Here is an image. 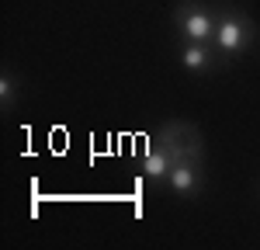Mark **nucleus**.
Masks as SVG:
<instances>
[{"instance_id":"obj_5","label":"nucleus","mask_w":260,"mask_h":250,"mask_svg":"<svg viewBox=\"0 0 260 250\" xmlns=\"http://www.w3.org/2000/svg\"><path fill=\"white\" fill-rule=\"evenodd\" d=\"M180 63H184L187 73H208V70H215V56H212L208 42H184Z\"/></svg>"},{"instance_id":"obj_2","label":"nucleus","mask_w":260,"mask_h":250,"mask_svg":"<svg viewBox=\"0 0 260 250\" xmlns=\"http://www.w3.org/2000/svg\"><path fill=\"white\" fill-rule=\"evenodd\" d=\"M187 132H191V125H187V122H167V125H160L156 139L149 143L146 157H142V174H146L149 181H163V184H167V174H170L174 157H177V149L184 146Z\"/></svg>"},{"instance_id":"obj_3","label":"nucleus","mask_w":260,"mask_h":250,"mask_svg":"<svg viewBox=\"0 0 260 250\" xmlns=\"http://www.w3.org/2000/svg\"><path fill=\"white\" fill-rule=\"evenodd\" d=\"M257 39V24L243 11H222L215 14V49L222 56H240Z\"/></svg>"},{"instance_id":"obj_4","label":"nucleus","mask_w":260,"mask_h":250,"mask_svg":"<svg viewBox=\"0 0 260 250\" xmlns=\"http://www.w3.org/2000/svg\"><path fill=\"white\" fill-rule=\"evenodd\" d=\"M174 21L184 42H215V14L198 0H184L174 11Z\"/></svg>"},{"instance_id":"obj_6","label":"nucleus","mask_w":260,"mask_h":250,"mask_svg":"<svg viewBox=\"0 0 260 250\" xmlns=\"http://www.w3.org/2000/svg\"><path fill=\"white\" fill-rule=\"evenodd\" d=\"M0 101H4V108H14V104H18V87H14V73H4V77H0Z\"/></svg>"},{"instance_id":"obj_1","label":"nucleus","mask_w":260,"mask_h":250,"mask_svg":"<svg viewBox=\"0 0 260 250\" xmlns=\"http://www.w3.org/2000/svg\"><path fill=\"white\" fill-rule=\"evenodd\" d=\"M167 188L174 195H180V198H198L205 191V177H201V132L194 125H191L184 146L174 157V167L167 174Z\"/></svg>"}]
</instances>
